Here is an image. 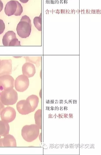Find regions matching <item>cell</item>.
Segmentation results:
<instances>
[{
    "label": "cell",
    "instance_id": "6da1fadb",
    "mask_svg": "<svg viewBox=\"0 0 101 155\" xmlns=\"http://www.w3.org/2000/svg\"><path fill=\"white\" fill-rule=\"evenodd\" d=\"M31 20L27 15L23 16L18 24L16 31L18 35L22 38H26L31 35Z\"/></svg>",
    "mask_w": 101,
    "mask_h": 155
},
{
    "label": "cell",
    "instance_id": "7c38bea8",
    "mask_svg": "<svg viewBox=\"0 0 101 155\" xmlns=\"http://www.w3.org/2000/svg\"><path fill=\"white\" fill-rule=\"evenodd\" d=\"M2 142L4 147H16L17 146L15 138L9 134L4 136Z\"/></svg>",
    "mask_w": 101,
    "mask_h": 155
},
{
    "label": "cell",
    "instance_id": "ac0fdd59",
    "mask_svg": "<svg viewBox=\"0 0 101 155\" xmlns=\"http://www.w3.org/2000/svg\"><path fill=\"white\" fill-rule=\"evenodd\" d=\"M5 29V25L3 21L0 19V35L2 34Z\"/></svg>",
    "mask_w": 101,
    "mask_h": 155
},
{
    "label": "cell",
    "instance_id": "7402d4cb",
    "mask_svg": "<svg viewBox=\"0 0 101 155\" xmlns=\"http://www.w3.org/2000/svg\"><path fill=\"white\" fill-rule=\"evenodd\" d=\"M19 1L25 4L27 3L29 1V0H19Z\"/></svg>",
    "mask_w": 101,
    "mask_h": 155
},
{
    "label": "cell",
    "instance_id": "9a60e30c",
    "mask_svg": "<svg viewBox=\"0 0 101 155\" xmlns=\"http://www.w3.org/2000/svg\"><path fill=\"white\" fill-rule=\"evenodd\" d=\"M26 62H30L35 64L37 67L40 65L41 61V56H24Z\"/></svg>",
    "mask_w": 101,
    "mask_h": 155
},
{
    "label": "cell",
    "instance_id": "30bf717a",
    "mask_svg": "<svg viewBox=\"0 0 101 155\" xmlns=\"http://www.w3.org/2000/svg\"><path fill=\"white\" fill-rule=\"evenodd\" d=\"M12 61L11 59L2 60L0 65V76L12 73Z\"/></svg>",
    "mask_w": 101,
    "mask_h": 155
},
{
    "label": "cell",
    "instance_id": "9c48e42d",
    "mask_svg": "<svg viewBox=\"0 0 101 155\" xmlns=\"http://www.w3.org/2000/svg\"><path fill=\"white\" fill-rule=\"evenodd\" d=\"M17 108L19 113L21 115H26L33 112L30 105L26 100L19 101L17 104Z\"/></svg>",
    "mask_w": 101,
    "mask_h": 155
},
{
    "label": "cell",
    "instance_id": "5bb4252c",
    "mask_svg": "<svg viewBox=\"0 0 101 155\" xmlns=\"http://www.w3.org/2000/svg\"><path fill=\"white\" fill-rule=\"evenodd\" d=\"M10 126L8 123L0 120V136L4 137L9 134Z\"/></svg>",
    "mask_w": 101,
    "mask_h": 155
},
{
    "label": "cell",
    "instance_id": "52a82bcc",
    "mask_svg": "<svg viewBox=\"0 0 101 155\" xmlns=\"http://www.w3.org/2000/svg\"><path fill=\"white\" fill-rule=\"evenodd\" d=\"M15 85V80L10 75L0 76V91L9 90L13 88Z\"/></svg>",
    "mask_w": 101,
    "mask_h": 155
},
{
    "label": "cell",
    "instance_id": "7a4b0ae2",
    "mask_svg": "<svg viewBox=\"0 0 101 155\" xmlns=\"http://www.w3.org/2000/svg\"><path fill=\"white\" fill-rule=\"evenodd\" d=\"M40 130L36 124L25 125L21 130V136L26 141L32 142L39 136Z\"/></svg>",
    "mask_w": 101,
    "mask_h": 155
},
{
    "label": "cell",
    "instance_id": "8fae6325",
    "mask_svg": "<svg viewBox=\"0 0 101 155\" xmlns=\"http://www.w3.org/2000/svg\"><path fill=\"white\" fill-rule=\"evenodd\" d=\"M22 71L23 75L28 78H30L35 75L36 73L35 68L33 64L30 62H27L23 65Z\"/></svg>",
    "mask_w": 101,
    "mask_h": 155
},
{
    "label": "cell",
    "instance_id": "d6986e66",
    "mask_svg": "<svg viewBox=\"0 0 101 155\" xmlns=\"http://www.w3.org/2000/svg\"><path fill=\"white\" fill-rule=\"evenodd\" d=\"M5 108V105L3 104L2 102L0 101V114H1V112Z\"/></svg>",
    "mask_w": 101,
    "mask_h": 155
},
{
    "label": "cell",
    "instance_id": "3957f363",
    "mask_svg": "<svg viewBox=\"0 0 101 155\" xmlns=\"http://www.w3.org/2000/svg\"><path fill=\"white\" fill-rule=\"evenodd\" d=\"M18 98V93L13 88L3 90L0 94V101L5 106H9L15 104Z\"/></svg>",
    "mask_w": 101,
    "mask_h": 155
},
{
    "label": "cell",
    "instance_id": "277c9868",
    "mask_svg": "<svg viewBox=\"0 0 101 155\" xmlns=\"http://www.w3.org/2000/svg\"><path fill=\"white\" fill-rule=\"evenodd\" d=\"M23 8L17 1H11L6 4L5 12L7 16H11L14 15L20 16L23 12Z\"/></svg>",
    "mask_w": 101,
    "mask_h": 155
},
{
    "label": "cell",
    "instance_id": "ba28073f",
    "mask_svg": "<svg viewBox=\"0 0 101 155\" xmlns=\"http://www.w3.org/2000/svg\"><path fill=\"white\" fill-rule=\"evenodd\" d=\"M0 115L2 120L9 123L15 119L16 112L13 108L8 106L4 108Z\"/></svg>",
    "mask_w": 101,
    "mask_h": 155
},
{
    "label": "cell",
    "instance_id": "5b68a950",
    "mask_svg": "<svg viewBox=\"0 0 101 155\" xmlns=\"http://www.w3.org/2000/svg\"><path fill=\"white\" fill-rule=\"evenodd\" d=\"M4 46H21L20 42L17 38L16 34L13 31H9L5 33L2 39Z\"/></svg>",
    "mask_w": 101,
    "mask_h": 155
},
{
    "label": "cell",
    "instance_id": "8992f818",
    "mask_svg": "<svg viewBox=\"0 0 101 155\" xmlns=\"http://www.w3.org/2000/svg\"><path fill=\"white\" fill-rule=\"evenodd\" d=\"M30 82L28 78L24 75L18 76L15 81V86L16 90L20 92L26 91L29 86Z\"/></svg>",
    "mask_w": 101,
    "mask_h": 155
},
{
    "label": "cell",
    "instance_id": "4fadbf2b",
    "mask_svg": "<svg viewBox=\"0 0 101 155\" xmlns=\"http://www.w3.org/2000/svg\"><path fill=\"white\" fill-rule=\"evenodd\" d=\"M30 105L33 112H34L38 107L39 99L37 96L35 95H32L28 97L26 100Z\"/></svg>",
    "mask_w": 101,
    "mask_h": 155
},
{
    "label": "cell",
    "instance_id": "44dd1931",
    "mask_svg": "<svg viewBox=\"0 0 101 155\" xmlns=\"http://www.w3.org/2000/svg\"><path fill=\"white\" fill-rule=\"evenodd\" d=\"M3 138H0V147H3Z\"/></svg>",
    "mask_w": 101,
    "mask_h": 155
},
{
    "label": "cell",
    "instance_id": "e0dca14e",
    "mask_svg": "<svg viewBox=\"0 0 101 155\" xmlns=\"http://www.w3.org/2000/svg\"><path fill=\"white\" fill-rule=\"evenodd\" d=\"M34 24L35 28L39 31H42V14L39 17H35L34 19Z\"/></svg>",
    "mask_w": 101,
    "mask_h": 155
},
{
    "label": "cell",
    "instance_id": "603a6c76",
    "mask_svg": "<svg viewBox=\"0 0 101 155\" xmlns=\"http://www.w3.org/2000/svg\"><path fill=\"white\" fill-rule=\"evenodd\" d=\"M1 59H0V65H1Z\"/></svg>",
    "mask_w": 101,
    "mask_h": 155
},
{
    "label": "cell",
    "instance_id": "2e32d148",
    "mask_svg": "<svg viewBox=\"0 0 101 155\" xmlns=\"http://www.w3.org/2000/svg\"><path fill=\"white\" fill-rule=\"evenodd\" d=\"M35 124L37 125L40 129H42V110L40 109L37 110L34 115Z\"/></svg>",
    "mask_w": 101,
    "mask_h": 155
},
{
    "label": "cell",
    "instance_id": "ffe728a7",
    "mask_svg": "<svg viewBox=\"0 0 101 155\" xmlns=\"http://www.w3.org/2000/svg\"><path fill=\"white\" fill-rule=\"evenodd\" d=\"M3 4L2 2L0 0V12L3 10Z\"/></svg>",
    "mask_w": 101,
    "mask_h": 155
},
{
    "label": "cell",
    "instance_id": "cb8c5ba5",
    "mask_svg": "<svg viewBox=\"0 0 101 155\" xmlns=\"http://www.w3.org/2000/svg\"><path fill=\"white\" fill-rule=\"evenodd\" d=\"M1 136H0V138H1Z\"/></svg>",
    "mask_w": 101,
    "mask_h": 155
}]
</instances>
